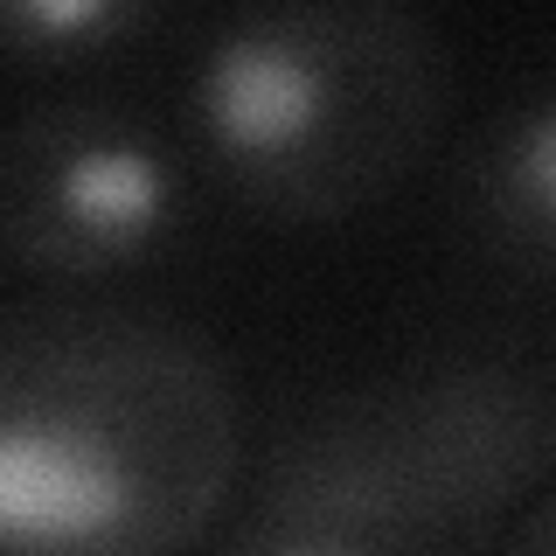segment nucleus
Wrapping results in <instances>:
<instances>
[{
    "label": "nucleus",
    "mask_w": 556,
    "mask_h": 556,
    "mask_svg": "<svg viewBox=\"0 0 556 556\" xmlns=\"http://www.w3.org/2000/svg\"><path fill=\"white\" fill-rule=\"evenodd\" d=\"M243 404L188 320L118 300L0 313V549L153 556L216 529Z\"/></svg>",
    "instance_id": "obj_1"
},
{
    "label": "nucleus",
    "mask_w": 556,
    "mask_h": 556,
    "mask_svg": "<svg viewBox=\"0 0 556 556\" xmlns=\"http://www.w3.org/2000/svg\"><path fill=\"white\" fill-rule=\"evenodd\" d=\"M556 473V369L445 355L327 396L271 445L230 521L237 556H382L501 543Z\"/></svg>",
    "instance_id": "obj_2"
},
{
    "label": "nucleus",
    "mask_w": 556,
    "mask_h": 556,
    "mask_svg": "<svg viewBox=\"0 0 556 556\" xmlns=\"http://www.w3.org/2000/svg\"><path fill=\"white\" fill-rule=\"evenodd\" d=\"M445 91V49L410 0H243L208 35L188 118L243 208L327 230L417 174Z\"/></svg>",
    "instance_id": "obj_3"
},
{
    "label": "nucleus",
    "mask_w": 556,
    "mask_h": 556,
    "mask_svg": "<svg viewBox=\"0 0 556 556\" xmlns=\"http://www.w3.org/2000/svg\"><path fill=\"white\" fill-rule=\"evenodd\" d=\"M181 161L153 112L70 91L0 126V257L49 286L147 265L181 230Z\"/></svg>",
    "instance_id": "obj_4"
},
{
    "label": "nucleus",
    "mask_w": 556,
    "mask_h": 556,
    "mask_svg": "<svg viewBox=\"0 0 556 556\" xmlns=\"http://www.w3.org/2000/svg\"><path fill=\"white\" fill-rule=\"evenodd\" d=\"M459 216L486 265L556 286V91L521 98L473 139Z\"/></svg>",
    "instance_id": "obj_5"
},
{
    "label": "nucleus",
    "mask_w": 556,
    "mask_h": 556,
    "mask_svg": "<svg viewBox=\"0 0 556 556\" xmlns=\"http://www.w3.org/2000/svg\"><path fill=\"white\" fill-rule=\"evenodd\" d=\"M161 0H0V63H84L132 42Z\"/></svg>",
    "instance_id": "obj_6"
},
{
    "label": "nucleus",
    "mask_w": 556,
    "mask_h": 556,
    "mask_svg": "<svg viewBox=\"0 0 556 556\" xmlns=\"http://www.w3.org/2000/svg\"><path fill=\"white\" fill-rule=\"evenodd\" d=\"M501 543L521 549V556H556V486H543V494L521 501V515L501 529Z\"/></svg>",
    "instance_id": "obj_7"
}]
</instances>
